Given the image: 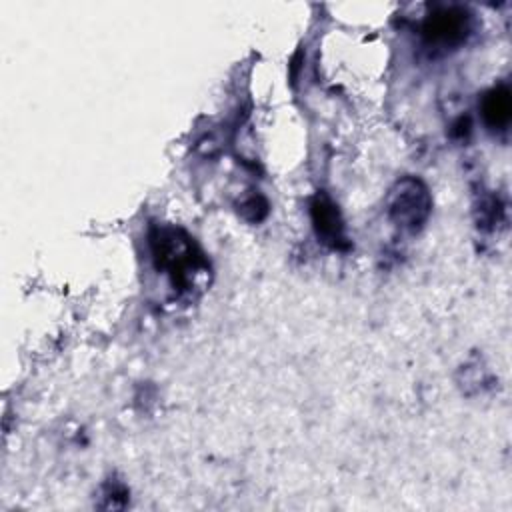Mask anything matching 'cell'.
Here are the masks:
<instances>
[{
    "instance_id": "obj_1",
    "label": "cell",
    "mask_w": 512,
    "mask_h": 512,
    "mask_svg": "<svg viewBox=\"0 0 512 512\" xmlns=\"http://www.w3.org/2000/svg\"><path fill=\"white\" fill-rule=\"evenodd\" d=\"M150 252L154 266L166 274L174 288H194L198 276L206 272V260L194 238L182 228L156 226L150 232Z\"/></svg>"
},
{
    "instance_id": "obj_2",
    "label": "cell",
    "mask_w": 512,
    "mask_h": 512,
    "mask_svg": "<svg viewBox=\"0 0 512 512\" xmlns=\"http://www.w3.org/2000/svg\"><path fill=\"white\" fill-rule=\"evenodd\" d=\"M432 212V196L428 186L414 176L394 182L386 196L388 220L404 234H416Z\"/></svg>"
},
{
    "instance_id": "obj_3",
    "label": "cell",
    "mask_w": 512,
    "mask_h": 512,
    "mask_svg": "<svg viewBox=\"0 0 512 512\" xmlns=\"http://www.w3.org/2000/svg\"><path fill=\"white\" fill-rule=\"evenodd\" d=\"M472 18L466 8L438 6L422 22V38L434 48H454L466 40Z\"/></svg>"
},
{
    "instance_id": "obj_4",
    "label": "cell",
    "mask_w": 512,
    "mask_h": 512,
    "mask_svg": "<svg viewBox=\"0 0 512 512\" xmlns=\"http://www.w3.org/2000/svg\"><path fill=\"white\" fill-rule=\"evenodd\" d=\"M310 218L316 230V236L330 248L344 250L348 248V238L344 232V222L338 212V206L326 196L316 194L310 202Z\"/></svg>"
},
{
    "instance_id": "obj_5",
    "label": "cell",
    "mask_w": 512,
    "mask_h": 512,
    "mask_svg": "<svg viewBox=\"0 0 512 512\" xmlns=\"http://www.w3.org/2000/svg\"><path fill=\"white\" fill-rule=\"evenodd\" d=\"M480 114L484 124L492 132L506 130L512 118V94L506 84H498L490 88L480 102Z\"/></svg>"
},
{
    "instance_id": "obj_6",
    "label": "cell",
    "mask_w": 512,
    "mask_h": 512,
    "mask_svg": "<svg viewBox=\"0 0 512 512\" xmlns=\"http://www.w3.org/2000/svg\"><path fill=\"white\" fill-rule=\"evenodd\" d=\"M238 212L250 222H260L268 214V202L260 194H250L240 202Z\"/></svg>"
}]
</instances>
